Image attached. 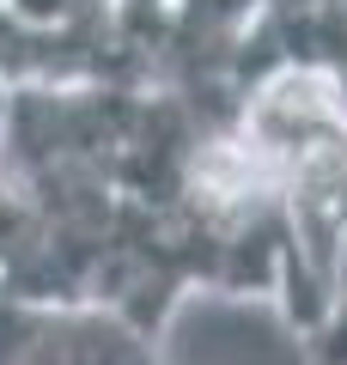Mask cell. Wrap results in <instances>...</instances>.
<instances>
[{
  "label": "cell",
  "mask_w": 347,
  "mask_h": 365,
  "mask_svg": "<svg viewBox=\"0 0 347 365\" xmlns=\"http://www.w3.org/2000/svg\"><path fill=\"white\" fill-rule=\"evenodd\" d=\"M305 359L311 365H347V292L323 311V323L305 335Z\"/></svg>",
  "instance_id": "cell-4"
},
{
  "label": "cell",
  "mask_w": 347,
  "mask_h": 365,
  "mask_svg": "<svg viewBox=\"0 0 347 365\" xmlns=\"http://www.w3.org/2000/svg\"><path fill=\"white\" fill-rule=\"evenodd\" d=\"M238 128L281 189L293 237V280L281 317L305 341L347 292V98L317 73H274L262 91H250Z\"/></svg>",
  "instance_id": "cell-1"
},
{
  "label": "cell",
  "mask_w": 347,
  "mask_h": 365,
  "mask_svg": "<svg viewBox=\"0 0 347 365\" xmlns=\"http://www.w3.org/2000/svg\"><path fill=\"white\" fill-rule=\"evenodd\" d=\"M0 365H171L159 341L91 304H31L0 287Z\"/></svg>",
  "instance_id": "cell-3"
},
{
  "label": "cell",
  "mask_w": 347,
  "mask_h": 365,
  "mask_svg": "<svg viewBox=\"0 0 347 365\" xmlns=\"http://www.w3.org/2000/svg\"><path fill=\"white\" fill-rule=\"evenodd\" d=\"M268 0H116V79L171 91L213 122H238V49Z\"/></svg>",
  "instance_id": "cell-2"
}]
</instances>
